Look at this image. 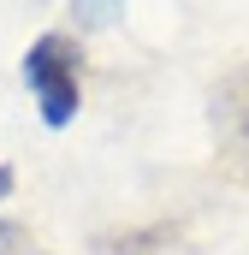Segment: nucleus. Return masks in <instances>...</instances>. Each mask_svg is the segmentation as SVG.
<instances>
[{"label": "nucleus", "mask_w": 249, "mask_h": 255, "mask_svg": "<svg viewBox=\"0 0 249 255\" xmlns=\"http://www.w3.org/2000/svg\"><path fill=\"white\" fill-rule=\"evenodd\" d=\"M71 12H77L83 30H101V24H113L124 12V0H71Z\"/></svg>", "instance_id": "nucleus-2"}, {"label": "nucleus", "mask_w": 249, "mask_h": 255, "mask_svg": "<svg viewBox=\"0 0 249 255\" xmlns=\"http://www.w3.org/2000/svg\"><path fill=\"white\" fill-rule=\"evenodd\" d=\"M24 77H30L36 101H42V119L71 125V113H77V42L71 36H42L24 54Z\"/></svg>", "instance_id": "nucleus-1"}, {"label": "nucleus", "mask_w": 249, "mask_h": 255, "mask_svg": "<svg viewBox=\"0 0 249 255\" xmlns=\"http://www.w3.org/2000/svg\"><path fill=\"white\" fill-rule=\"evenodd\" d=\"M6 190H12V172H6V166H0V196H6Z\"/></svg>", "instance_id": "nucleus-3"}]
</instances>
